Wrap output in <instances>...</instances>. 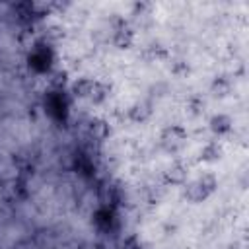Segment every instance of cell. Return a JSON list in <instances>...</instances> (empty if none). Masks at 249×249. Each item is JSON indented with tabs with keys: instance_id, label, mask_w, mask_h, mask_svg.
<instances>
[{
	"instance_id": "cell-4",
	"label": "cell",
	"mask_w": 249,
	"mask_h": 249,
	"mask_svg": "<svg viewBox=\"0 0 249 249\" xmlns=\"http://www.w3.org/2000/svg\"><path fill=\"white\" fill-rule=\"evenodd\" d=\"M163 179H165L167 185H183L187 181V165L183 161H173L165 169Z\"/></svg>"
},
{
	"instance_id": "cell-1",
	"label": "cell",
	"mask_w": 249,
	"mask_h": 249,
	"mask_svg": "<svg viewBox=\"0 0 249 249\" xmlns=\"http://www.w3.org/2000/svg\"><path fill=\"white\" fill-rule=\"evenodd\" d=\"M183 185H185L183 195H185V198L189 202H202L216 191L218 179L212 173H204V175H198L196 179L185 181Z\"/></svg>"
},
{
	"instance_id": "cell-7",
	"label": "cell",
	"mask_w": 249,
	"mask_h": 249,
	"mask_svg": "<svg viewBox=\"0 0 249 249\" xmlns=\"http://www.w3.org/2000/svg\"><path fill=\"white\" fill-rule=\"evenodd\" d=\"M93 82L95 80H78L74 84V93L80 95V97H88L89 99V93L93 89Z\"/></svg>"
},
{
	"instance_id": "cell-5",
	"label": "cell",
	"mask_w": 249,
	"mask_h": 249,
	"mask_svg": "<svg viewBox=\"0 0 249 249\" xmlns=\"http://www.w3.org/2000/svg\"><path fill=\"white\" fill-rule=\"evenodd\" d=\"M210 130L216 132V134H226L231 130V119L224 113H218L210 119Z\"/></svg>"
},
{
	"instance_id": "cell-3",
	"label": "cell",
	"mask_w": 249,
	"mask_h": 249,
	"mask_svg": "<svg viewBox=\"0 0 249 249\" xmlns=\"http://www.w3.org/2000/svg\"><path fill=\"white\" fill-rule=\"evenodd\" d=\"M150 115H152V99L150 97L132 103L130 109H128V119L134 121V123H144V121L150 119Z\"/></svg>"
},
{
	"instance_id": "cell-2",
	"label": "cell",
	"mask_w": 249,
	"mask_h": 249,
	"mask_svg": "<svg viewBox=\"0 0 249 249\" xmlns=\"http://www.w3.org/2000/svg\"><path fill=\"white\" fill-rule=\"evenodd\" d=\"M185 144H187V132H185V128H181L177 124H171V126L163 128V132L160 136V146H161L163 152L177 154V152H181L185 148Z\"/></svg>"
},
{
	"instance_id": "cell-6",
	"label": "cell",
	"mask_w": 249,
	"mask_h": 249,
	"mask_svg": "<svg viewBox=\"0 0 249 249\" xmlns=\"http://www.w3.org/2000/svg\"><path fill=\"white\" fill-rule=\"evenodd\" d=\"M220 156H222V148H220L218 142H208V144L200 150V158H202L204 161H214V160H218Z\"/></svg>"
}]
</instances>
